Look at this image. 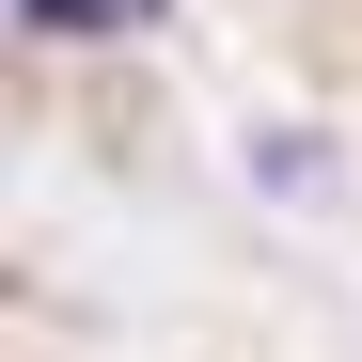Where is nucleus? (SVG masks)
Segmentation results:
<instances>
[{
    "instance_id": "1",
    "label": "nucleus",
    "mask_w": 362,
    "mask_h": 362,
    "mask_svg": "<svg viewBox=\"0 0 362 362\" xmlns=\"http://www.w3.org/2000/svg\"><path fill=\"white\" fill-rule=\"evenodd\" d=\"M173 0H16V32H47V47H110V32H158Z\"/></svg>"
},
{
    "instance_id": "2",
    "label": "nucleus",
    "mask_w": 362,
    "mask_h": 362,
    "mask_svg": "<svg viewBox=\"0 0 362 362\" xmlns=\"http://www.w3.org/2000/svg\"><path fill=\"white\" fill-rule=\"evenodd\" d=\"M236 158H252L268 189H284V205H331V142H315V127H252Z\"/></svg>"
}]
</instances>
